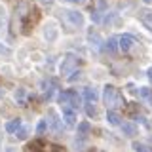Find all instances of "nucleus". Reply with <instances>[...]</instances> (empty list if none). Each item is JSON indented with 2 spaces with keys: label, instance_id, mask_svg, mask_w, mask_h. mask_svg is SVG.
<instances>
[{
  "label": "nucleus",
  "instance_id": "nucleus-11",
  "mask_svg": "<svg viewBox=\"0 0 152 152\" xmlns=\"http://www.w3.org/2000/svg\"><path fill=\"white\" fill-rule=\"evenodd\" d=\"M139 97L141 99H145V101H148V104L152 107V89L150 88H139Z\"/></svg>",
  "mask_w": 152,
  "mask_h": 152
},
{
  "label": "nucleus",
  "instance_id": "nucleus-10",
  "mask_svg": "<svg viewBox=\"0 0 152 152\" xmlns=\"http://www.w3.org/2000/svg\"><path fill=\"white\" fill-rule=\"evenodd\" d=\"M19 129H21V120H19V118H15V120H10L6 124V131L8 133H13V135H15Z\"/></svg>",
  "mask_w": 152,
  "mask_h": 152
},
{
  "label": "nucleus",
  "instance_id": "nucleus-27",
  "mask_svg": "<svg viewBox=\"0 0 152 152\" xmlns=\"http://www.w3.org/2000/svg\"><path fill=\"white\" fill-rule=\"evenodd\" d=\"M142 2H146V4H150V2H152V0H142Z\"/></svg>",
  "mask_w": 152,
  "mask_h": 152
},
{
  "label": "nucleus",
  "instance_id": "nucleus-1",
  "mask_svg": "<svg viewBox=\"0 0 152 152\" xmlns=\"http://www.w3.org/2000/svg\"><path fill=\"white\" fill-rule=\"evenodd\" d=\"M103 99H104V103H107V107H124V104H126L122 93L118 91L114 86H107V88H104Z\"/></svg>",
  "mask_w": 152,
  "mask_h": 152
},
{
  "label": "nucleus",
  "instance_id": "nucleus-8",
  "mask_svg": "<svg viewBox=\"0 0 152 152\" xmlns=\"http://www.w3.org/2000/svg\"><path fill=\"white\" fill-rule=\"evenodd\" d=\"M66 17L70 19V23H72L74 27H80L84 23V17H82V13H78V12H66Z\"/></svg>",
  "mask_w": 152,
  "mask_h": 152
},
{
  "label": "nucleus",
  "instance_id": "nucleus-2",
  "mask_svg": "<svg viewBox=\"0 0 152 152\" xmlns=\"http://www.w3.org/2000/svg\"><path fill=\"white\" fill-rule=\"evenodd\" d=\"M76 69H78V57L74 53H66L63 57V63H61V74H65V76L74 74Z\"/></svg>",
  "mask_w": 152,
  "mask_h": 152
},
{
  "label": "nucleus",
  "instance_id": "nucleus-20",
  "mask_svg": "<svg viewBox=\"0 0 152 152\" xmlns=\"http://www.w3.org/2000/svg\"><path fill=\"white\" fill-rule=\"evenodd\" d=\"M36 131H38V135H42V133L46 131V120H42L40 124H38V127H36Z\"/></svg>",
  "mask_w": 152,
  "mask_h": 152
},
{
  "label": "nucleus",
  "instance_id": "nucleus-3",
  "mask_svg": "<svg viewBox=\"0 0 152 152\" xmlns=\"http://www.w3.org/2000/svg\"><path fill=\"white\" fill-rule=\"evenodd\" d=\"M59 103H61V107H63V104H69V107L76 108L80 104V97H78L76 91H72V89H66V91L59 93Z\"/></svg>",
  "mask_w": 152,
  "mask_h": 152
},
{
  "label": "nucleus",
  "instance_id": "nucleus-7",
  "mask_svg": "<svg viewBox=\"0 0 152 152\" xmlns=\"http://www.w3.org/2000/svg\"><path fill=\"white\" fill-rule=\"evenodd\" d=\"M133 44H135V40H133L131 36H122L120 40H118V46H120L122 51H129Z\"/></svg>",
  "mask_w": 152,
  "mask_h": 152
},
{
  "label": "nucleus",
  "instance_id": "nucleus-15",
  "mask_svg": "<svg viewBox=\"0 0 152 152\" xmlns=\"http://www.w3.org/2000/svg\"><path fill=\"white\" fill-rule=\"evenodd\" d=\"M141 19L146 23L148 27H152V12H142L141 13Z\"/></svg>",
  "mask_w": 152,
  "mask_h": 152
},
{
  "label": "nucleus",
  "instance_id": "nucleus-5",
  "mask_svg": "<svg viewBox=\"0 0 152 152\" xmlns=\"http://www.w3.org/2000/svg\"><path fill=\"white\" fill-rule=\"evenodd\" d=\"M63 120L66 126H74L76 124V112H74V108L72 107H69V104H63Z\"/></svg>",
  "mask_w": 152,
  "mask_h": 152
},
{
  "label": "nucleus",
  "instance_id": "nucleus-24",
  "mask_svg": "<svg viewBox=\"0 0 152 152\" xmlns=\"http://www.w3.org/2000/svg\"><path fill=\"white\" fill-rule=\"evenodd\" d=\"M70 2H74V4H78V2H84V0H70Z\"/></svg>",
  "mask_w": 152,
  "mask_h": 152
},
{
  "label": "nucleus",
  "instance_id": "nucleus-28",
  "mask_svg": "<svg viewBox=\"0 0 152 152\" xmlns=\"http://www.w3.org/2000/svg\"><path fill=\"white\" fill-rule=\"evenodd\" d=\"M88 152H97V150H95V148H93V150H88Z\"/></svg>",
  "mask_w": 152,
  "mask_h": 152
},
{
  "label": "nucleus",
  "instance_id": "nucleus-9",
  "mask_svg": "<svg viewBox=\"0 0 152 152\" xmlns=\"http://www.w3.org/2000/svg\"><path fill=\"white\" fill-rule=\"evenodd\" d=\"M84 99L88 101L89 104L95 103L99 99V93H97V89H93V88H86V91H84Z\"/></svg>",
  "mask_w": 152,
  "mask_h": 152
},
{
  "label": "nucleus",
  "instance_id": "nucleus-21",
  "mask_svg": "<svg viewBox=\"0 0 152 152\" xmlns=\"http://www.w3.org/2000/svg\"><path fill=\"white\" fill-rule=\"evenodd\" d=\"M15 137H17V139H25V137H27V129H23V127H21V129L15 133Z\"/></svg>",
  "mask_w": 152,
  "mask_h": 152
},
{
  "label": "nucleus",
  "instance_id": "nucleus-18",
  "mask_svg": "<svg viewBox=\"0 0 152 152\" xmlns=\"http://www.w3.org/2000/svg\"><path fill=\"white\" fill-rule=\"evenodd\" d=\"M88 38H89L91 42H97L95 46H99V42H101V38H99V34H97V32H89V34H88Z\"/></svg>",
  "mask_w": 152,
  "mask_h": 152
},
{
  "label": "nucleus",
  "instance_id": "nucleus-14",
  "mask_svg": "<svg viewBox=\"0 0 152 152\" xmlns=\"http://www.w3.org/2000/svg\"><path fill=\"white\" fill-rule=\"evenodd\" d=\"M116 44H118V40H116V38H108V40L104 42V48H107V50L110 51V53H114V51H116V48H118Z\"/></svg>",
  "mask_w": 152,
  "mask_h": 152
},
{
  "label": "nucleus",
  "instance_id": "nucleus-19",
  "mask_svg": "<svg viewBox=\"0 0 152 152\" xmlns=\"http://www.w3.org/2000/svg\"><path fill=\"white\" fill-rule=\"evenodd\" d=\"M23 97H25V89H17V93H15V101H19V103H23Z\"/></svg>",
  "mask_w": 152,
  "mask_h": 152
},
{
  "label": "nucleus",
  "instance_id": "nucleus-25",
  "mask_svg": "<svg viewBox=\"0 0 152 152\" xmlns=\"http://www.w3.org/2000/svg\"><path fill=\"white\" fill-rule=\"evenodd\" d=\"M148 76H150V78H152V66H150V69H148Z\"/></svg>",
  "mask_w": 152,
  "mask_h": 152
},
{
  "label": "nucleus",
  "instance_id": "nucleus-26",
  "mask_svg": "<svg viewBox=\"0 0 152 152\" xmlns=\"http://www.w3.org/2000/svg\"><path fill=\"white\" fill-rule=\"evenodd\" d=\"M2 95H4V89H2V88H0V97H2Z\"/></svg>",
  "mask_w": 152,
  "mask_h": 152
},
{
  "label": "nucleus",
  "instance_id": "nucleus-12",
  "mask_svg": "<svg viewBox=\"0 0 152 152\" xmlns=\"http://www.w3.org/2000/svg\"><path fill=\"white\" fill-rule=\"evenodd\" d=\"M122 126V131H124V135H127V137H133V135H137V127L133 126V124H120Z\"/></svg>",
  "mask_w": 152,
  "mask_h": 152
},
{
  "label": "nucleus",
  "instance_id": "nucleus-13",
  "mask_svg": "<svg viewBox=\"0 0 152 152\" xmlns=\"http://www.w3.org/2000/svg\"><path fill=\"white\" fill-rule=\"evenodd\" d=\"M107 120H108V124L110 126H120V114L118 112H114V110H108V114H107Z\"/></svg>",
  "mask_w": 152,
  "mask_h": 152
},
{
  "label": "nucleus",
  "instance_id": "nucleus-23",
  "mask_svg": "<svg viewBox=\"0 0 152 152\" xmlns=\"http://www.w3.org/2000/svg\"><path fill=\"white\" fill-rule=\"evenodd\" d=\"M53 152H65V148H61V146H57V145H53Z\"/></svg>",
  "mask_w": 152,
  "mask_h": 152
},
{
  "label": "nucleus",
  "instance_id": "nucleus-4",
  "mask_svg": "<svg viewBox=\"0 0 152 152\" xmlns=\"http://www.w3.org/2000/svg\"><path fill=\"white\" fill-rule=\"evenodd\" d=\"M46 126L53 131H61L63 129V120H59V116L53 110H50L48 112V118H46Z\"/></svg>",
  "mask_w": 152,
  "mask_h": 152
},
{
  "label": "nucleus",
  "instance_id": "nucleus-17",
  "mask_svg": "<svg viewBox=\"0 0 152 152\" xmlns=\"http://www.w3.org/2000/svg\"><path fill=\"white\" fill-rule=\"evenodd\" d=\"M88 131H89V124H88V122H82V124L78 126V133H80V135H86Z\"/></svg>",
  "mask_w": 152,
  "mask_h": 152
},
{
  "label": "nucleus",
  "instance_id": "nucleus-22",
  "mask_svg": "<svg viewBox=\"0 0 152 152\" xmlns=\"http://www.w3.org/2000/svg\"><path fill=\"white\" fill-rule=\"evenodd\" d=\"M86 110H88L89 116H95V114H97V110H95V108H91V107H86Z\"/></svg>",
  "mask_w": 152,
  "mask_h": 152
},
{
  "label": "nucleus",
  "instance_id": "nucleus-6",
  "mask_svg": "<svg viewBox=\"0 0 152 152\" xmlns=\"http://www.w3.org/2000/svg\"><path fill=\"white\" fill-rule=\"evenodd\" d=\"M42 88H44V95H46V99L50 101L51 95H53V91H55V88H57V82H55V80H46V82L42 84Z\"/></svg>",
  "mask_w": 152,
  "mask_h": 152
},
{
  "label": "nucleus",
  "instance_id": "nucleus-16",
  "mask_svg": "<svg viewBox=\"0 0 152 152\" xmlns=\"http://www.w3.org/2000/svg\"><path fill=\"white\" fill-rule=\"evenodd\" d=\"M133 148H135L137 152H152L146 145H141V142H133Z\"/></svg>",
  "mask_w": 152,
  "mask_h": 152
}]
</instances>
